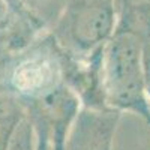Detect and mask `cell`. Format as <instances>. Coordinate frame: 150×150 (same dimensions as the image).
<instances>
[{
  "mask_svg": "<svg viewBox=\"0 0 150 150\" xmlns=\"http://www.w3.org/2000/svg\"><path fill=\"white\" fill-rule=\"evenodd\" d=\"M150 87L141 42L134 33L116 29L102 54V92L108 110L131 112L150 128Z\"/></svg>",
  "mask_w": 150,
  "mask_h": 150,
  "instance_id": "obj_1",
  "label": "cell"
},
{
  "mask_svg": "<svg viewBox=\"0 0 150 150\" xmlns=\"http://www.w3.org/2000/svg\"><path fill=\"white\" fill-rule=\"evenodd\" d=\"M65 84V50L51 32L0 60V93L21 102Z\"/></svg>",
  "mask_w": 150,
  "mask_h": 150,
  "instance_id": "obj_2",
  "label": "cell"
},
{
  "mask_svg": "<svg viewBox=\"0 0 150 150\" xmlns=\"http://www.w3.org/2000/svg\"><path fill=\"white\" fill-rule=\"evenodd\" d=\"M116 24V0H69L51 33L65 51L90 57L104 51Z\"/></svg>",
  "mask_w": 150,
  "mask_h": 150,
  "instance_id": "obj_3",
  "label": "cell"
},
{
  "mask_svg": "<svg viewBox=\"0 0 150 150\" xmlns=\"http://www.w3.org/2000/svg\"><path fill=\"white\" fill-rule=\"evenodd\" d=\"M35 150H66L83 105L66 84L41 98L21 102Z\"/></svg>",
  "mask_w": 150,
  "mask_h": 150,
  "instance_id": "obj_4",
  "label": "cell"
},
{
  "mask_svg": "<svg viewBox=\"0 0 150 150\" xmlns=\"http://www.w3.org/2000/svg\"><path fill=\"white\" fill-rule=\"evenodd\" d=\"M120 119V112L112 110L83 108L72 128L66 150H114Z\"/></svg>",
  "mask_w": 150,
  "mask_h": 150,
  "instance_id": "obj_5",
  "label": "cell"
},
{
  "mask_svg": "<svg viewBox=\"0 0 150 150\" xmlns=\"http://www.w3.org/2000/svg\"><path fill=\"white\" fill-rule=\"evenodd\" d=\"M18 14L41 33L51 32L60 21L69 0H8Z\"/></svg>",
  "mask_w": 150,
  "mask_h": 150,
  "instance_id": "obj_6",
  "label": "cell"
},
{
  "mask_svg": "<svg viewBox=\"0 0 150 150\" xmlns=\"http://www.w3.org/2000/svg\"><path fill=\"white\" fill-rule=\"evenodd\" d=\"M116 29L135 36L150 35V0H116Z\"/></svg>",
  "mask_w": 150,
  "mask_h": 150,
  "instance_id": "obj_7",
  "label": "cell"
},
{
  "mask_svg": "<svg viewBox=\"0 0 150 150\" xmlns=\"http://www.w3.org/2000/svg\"><path fill=\"white\" fill-rule=\"evenodd\" d=\"M23 105L17 99L0 93V150H9L12 140L24 122Z\"/></svg>",
  "mask_w": 150,
  "mask_h": 150,
  "instance_id": "obj_8",
  "label": "cell"
}]
</instances>
